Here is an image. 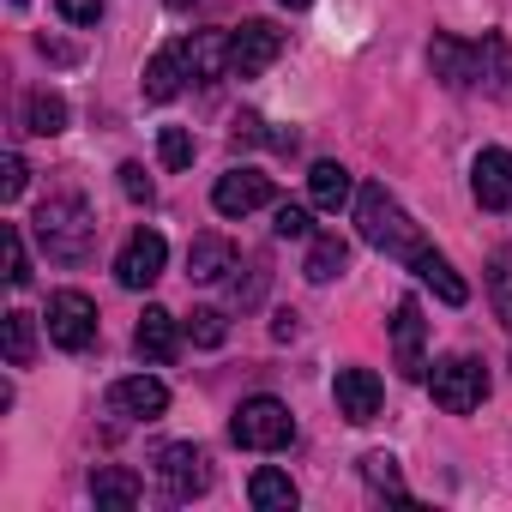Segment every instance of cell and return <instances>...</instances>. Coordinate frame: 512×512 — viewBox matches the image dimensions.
<instances>
[{
	"instance_id": "cell-25",
	"label": "cell",
	"mask_w": 512,
	"mask_h": 512,
	"mask_svg": "<svg viewBox=\"0 0 512 512\" xmlns=\"http://www.w3.org/2000/svg\"><path fill=\"white\" fill-rule=\"evenodd\" d=\"M247 500L260 506V512H290V506H296V482H290L284 470H253Z\"/></svg>"
},
{
	"instance_id": "cell-35",
	"label": "cell",
	"mask_w": 512,
	"mask_h": 512,
	"mask_svg": "<svg viewBox=\"0 0 512 512\" xmlns=\"http://www.w3.org/2000/svg\"><path fill=\"white\" fill-rule=\"evenodd\" d=\"M55 7H61V19H67V25H97L103 0H55Z\"/></svg>"
},
{
	"instance_id": "cell-23",
	"label": "cell",
	"mask_w": 512,
	"mask_h": 512,
	"mask_svg": "<svg viewBox=\"0 0 512 512\" xmlns=\"http://www.w3.org/2000/svg\"><path fill=\"white\" fill-rule=\"evenodd\" d=\"M344 266H350V247H344V235H314V241H308V260H302L308 284H332Z\"/></svg>"
},
{
	"instance_id": "cell-14",
	"label": "cell",
	"mask_w": 512,
	"mask_h": 512,
	"mask_svg": "<svg viewBox=\"0 0 512 512\" xmlns=\"http://www.w3.org/2000/svg\"><path fill=\"white\" fill-rule=\"evenodd\" d=\"M338 416L344 422H374L380 416V380H374V368H338Z\"/></svg>"
},
{
	"instance_id": "cell-26",
	"label": "cell",
	"mask_w": 512,
	"mask_h": 512,
	"mask_svg": "<svg viewBox=\"0 0 512 512\" xmlns=\"http://www.w3.org/2000/svg\"><path fill=\"white\" fill-rule=\"evenodd\" d=\"M25 127L43 133V139L67 133V97H61V91H31V97H25Z\"/></svg>"
},
{
	"instance_id": "cell-39",
	"label": "cell",
	"mask_w": 512,
	"mask_h": 512,
	"mask_svg": "<svg viewBox=\"0 0 512 512\" xmlns=\"http://www.w3.org/2000/svg\"><path fill=\"white\" fill-rule=\"evenodd\" d=\"M163 7H175V13H187V7H193V0H163Z\"/></svg>"
},
{
	"instance_id": "cell-15",
	"label": "cell",
	"mask_w": 512,
	"mask_h": 512,
	"mask_svg": "<svg viewBox=\"0 0 512 512\" xmlns=\"http://www.w3.org/2000/svg\"><path fill=\"white\" fill-rule=\"evenodd\" d=\"M133 350H139V362H175V350H181L175 314L169 308H145L139 314V332H133Z\"/></svg>"
},
{
	"instance_id": "cell-1",
	"label": "cell",
	"mask_w": 512,
	"mask_h": 512,
	"mask_svg": "<svg viewBox=\"0 0 512 512\" xmlns=\"http://www.w3.org/2000/svg\"><path fill=\"white\" fill-rule=\"evenodd\" d=\"M31 229H37L43 253H49V260H61V266H85V260H91V247H97V217H91V205H85L79 193H55V199H43Z\"/></svg>"
},
{
	"instance_id": "cell-32",
	"label": "cell",
	"mask_w": 512,
	"mask_h": 512,
	"mask_svg": "<svg viewBox=\"0 0 512 512\" xmlns=\"http://www.w3.org/2000/svg\"><path fill=\"white\" fill-rule=\"evenodd\" d=\"M272 229H278V241H308L314 235V223H308V205H278V217H272Z\"/></svg>"
},
{
	"instance_id": "cell-6",
	"label": "cell",
	"mask_w": 512,
	"mask_h": 512,
	"mask_svg": "<svg viewBox=\"0 0 512 512\" xmlns=\"http://www.w3.org/2000/svg\"><path fill=\"white\" fill-rule=\"evenodd\" d=\"M278 55H284V31L272 19H247L241 31H229V73L235 79H260Z\"/></svg>"
},
{
	"instance_id": "cell-2",
	"label": "cell",
	"mask_w": 512,
	"mask_h": 512,
	"mask_svg": "<svg viewBox=\"0 0 512 512\" xmlns=\"http://www.w3.org/2000/svg\"><path fill=\"white\" fill-rule=\"evenodd\" d=\"M356 229H362V241H368V247L392 253V260H404V266L428 247V241L416 235V223L404 217V205H398L386 187H362V193H356Z\"/></svg>"
},
{
	"instance_id": "cell-27",
	"label": "cell",
	"mask_w": 512,
	"mask_h": 512,
	"mask_svg": "<svg viewBox=\"0 0 512 512\" xmlns=\"http://www.w3.org/2000/svg\"><path fill=\"white\" fill-rule=\"evenodd\" d=\"M362 476H368V488H380V494H392V500H410V494H404V476H398V458H392V452H368V458H362Z\"/></svg>"
},
{
	"instance_id": "cell-7",
	"label": "cell",
	"mask_w": 512,
	"mask_h": 512,
	"mask_svg": "<svg viewBox=\"0 0 512 512\" xmlns=\"http://www.w3.org/2000/svg\"><path fill=\"white\" fill-rule=\"evenodd\" d=\"M157 476H163L169 500H193V494L211 488V458H205L193 440H175V446L157 452Z\"/></svg>"
},
{
	"instance_id": "cell-10",
	"label": "cell",
	"mask_w": 512,
	"mask_h": 512,
	"mask_svg": "<svg viewBox=\"0 0 512 512\" xmlns=\"http://www.w3.org/2000/svg\"><path fill=\"white\" fill-rule=\"evenodd\" d=\"M422 344H428L422 302H416V296H404V302H398V314H392V356H398V374H404V380H422V374H428Z\"/></svg>"
},
{
	"instance_id": "cell-13",
	"label": "cell",
	"mask_w": 512,
	"mask_h": 512,
	"mask_svg": "<svg viewBox=\"0 0 512 512\" xmlns=\"http://www.w3.org/2000/svg\"><path fill=\"white\" fill-rule=\"evenodd\" d=\"M470 187H476V205H482V211H506V205H512V151H500V145L476 151Z\"/></svg>"
},
{
	"instance_id": "cell-9",
	"label": "cell",
	"mask_w": 512,
	"mask_h": 512,
	"mask_svg": "<svg viewBox=\"0 0 512 512\" xmlns=\"http://www.w3.org/2000/svg\"><path fill=\"white\" fill-rule=\"evenodd\" d=\"M470 85L512 103V43L500 31H482V43H470Z\"/></svg>"
},
{
	"instance_id": "cell-18",
	"label": "cell",
	"mask_w": 512,
	"mask_h": 512,
	"mask_svg": "<svg viewBox=\"0 0 512 512\" xmlns=\"http://www.w3.org/2000/svg\"><path fill=\"white\" fill-rule=\"evenodd\" d=\"M223 272H235V247L223 235H193V247H187V278L193 284H217Z\"/></svg>"
},
{
	"instance_id": "cell-33",
	"label": "cell",
	"mask_w": 512,
	"mask_h": 512,
	"mask_svg": "<svg viewBox=\"0 0 512 512\" xmlns=\"http://www.w3.org/2000/svg\"><path fill=\"white\" fill-rule=\"evenodd\" d=\"M121 193H127L133 205H151V175H145L139 163H121Z\"/></svg>"
},
{
	"instance_id": "cell-16",
	"label": "cell",
	"mask_w": 512,
	"mask_h": 512,
	"mask_svg": "<svg viewBox=\"0 0 512 512\" xmlns=\"http://www.w3.org/2000/svg\"><path fill=\"white\" fill-rule=\"evenodd\" d=\"M187 79H193V73H187V43L157 49V55H151V67H145V103H169Z\"/></svg>"
},
{
	"instance_id": "cell-36",
	"label": "cell",
	"mask_w": 512,
	"mask_h": 512,
	"mask_svg": "<svg viewBox=\"0 0 512 512\" xmlns=\"http://www.w3.org/2000/svg\"><path fill=\"white\" fill-rule=\"evenodd\" d=\"M260 139H272L260 115H235V145H260Z\"/></svg>"
},
{
	"instance_id": "cell-19",
	"label": "cell",
	"mask_w": 512,
	"mask_h": 512,
	"mask_svg": "<svg viewBox=\"0 0 512 512\" xmlns=\"http://www.w3.org/2000/svg\"><path fill=\"white\" fill-rule=\"evenodd\" d=\"M428 67H434V79H440L446 91H470V43L434 37V43H428Z\"/></svg>"
},
{
	"instance_id": "cell-22",
	"label": "cell",
	"mask_w": 512,
	"mask_h": 512,
	"mask_svg": "<svg viewBox=\"0 0 512 512\" xmlns=\"http://www.w3.org/2000/svg\"><path fill=\"white\" fill-rule=\"evenodd\" d=\"M350 187H356V181H350V169H344V163H332V157L308 169V199H314L320 211H344V205H350Z\"/></svg>"
},
{
	"instance_id": "cell-31",
	"label": "cell",
	"mask_w": 512,
	"mask_h": 512,
	"mask_svg": "<svg viewBox=\"0 0 512 512\" xmlns=\"http://www.w3.org/2000/svg\"><path fill=\"white\" fill-rule=\"evenodd\" d=\"M157 157H163V169H187L193 163V133L187 127H163L157 133Z\"/></svg>"
},
{
	"instance_id": "cell-5",
	"label": "cell",
	"mask_w": 512,
	"mask_h": 512,
	"mask_svg": "<svg viewBox=\"0 0 512 512\" xmlns=\"http://www.w3.org/2000/svg\"><path fill=\"white\" fill-rule=\"evenodd\" d=\"M428 392H434V404H440L446 416H470V410L488 398V374H482L476 356H446V362L434 368Z\"/></svg>"
},
{
	"instance_id": "cell-38",
	"label": "cell",
	"mask_w": 512,
	"mask_h": 512,
	"mask_svg": "<svg viewBox=\"0 0 512 512\" xmlns=\"http://www.w3.org/2000/svg\"><path fill=\"white\" fill-rule=\"evenodd\" d=\"M278 7H290V13H302V7H314V0H278Z\"/></svg>"
},
{
	"instance_id": "cell-3",
	"label": "cell",
	"mask_w": 512,
	"mask_h": 512,
	"mask_svg": "<svg viewBox=\"0 0 512 512\" xmlns=\"http://www.w3.org/2000/svg\"><path fill=\"white\" fill-rule=\"evenodd\" d=\"M229 440L241 452H284L296 440V416L284 398H247L235 416H229Z\"/></svg>"
},
{
	"instance_id": "cell-28",
	"label": "cell",
	"mask_w": 512,
	"mask_h": 512,
	"mask_svg": "<svg viewBox=\"0 0 512 512\" xmlns=\"http://www.w3.org/2000/svg\"><path fill=\"white\" fill-rule=\"evenodd\" d=\"M488 290H494V314L512 326V247L494 253V272H488Z\"/></svg>"
},
{
	"instance_id": "cell-37",
	"label": "cell",
	"mask_w": 512,
	"mask_h": 512,
	"mask_svg": "<svg viewBox=\"0 0 512 512\" xmlns=\"http://www.w3.org/2000/svg\"><path fill=\"white\" fill-rule=\"evenodd\" d=\"M296 332H302V320H296V314H278V320H272V338H278V344H290Z\"/></svg>"
},
{
	"instance_id": "cell-20",
	"label": "cell",
	"mask_w": 512,
	"mask_h": 512,
	"mask_svg": "<svg viewBox=\"0 0 512 512\" xmlns=\"http://www.w3.org/2000/svg\"><path fill=\"white\" fill-rule=\"evenodd\" d=\"M91 500H97V506L127 512V506H139V500H145V482H139L133 470H121V464H103V470L91 476Z\"/></svg>"
},
{
	"instance_id": "cell-21",
	"label": "cell",
	"mask_w": 512,
	"mask_h": 512,
	"mask_svg": "<svg viewBox=\"0 0 512 512\" xmlns=\"http://www.w3.org/2000/svg\"><path fill=\"white\" fill-rule=\"evenodd\" d=\"M187 73H193L199 85H211L217 73H229V31H199V37L187 43Z\"/></svg>"
},
{
	"instance_id": "cell-8",
	"label": "cell",
	"mask_w": 512,
	"mask_h": 512,
	"mask_svg": "<svg viewBox=\"0 0 512 512\" xmlns=\"http://www.w3.org/2000/svg\"><path fill=\"white\" fill-rule=\"evenodd\" d=\"M163 266H169V241H163L157 229H139V235L121 247L115 278H121V290H151V284L163 278Z\"/></svg>"
},
{
	"instance_id": "cell-30",
	"label": "cell",
	"mask_w": 512,
	"mask_h": 512,
	"mask_svg": "<svg viewBox=\"0 0 512 512\" xmlns=\"http://www.w3.org/2000/svg\"><path fill=\"white\" fill-rule=\"evenodd\" d=\"M187 338H193L199 350H217V344L229 338V326H223L217 308H193V314H187Z\"/></svg>"
},
{
	"instance_id": "cell-24",
	"label": "cell",
	"mask_w": 512,
	"mask_h": 512,
	"mask_svg": "<svg viewBox=\"0 0 512 512\" xmlns=\"http://www.w3.org/2000/svg\"><path fill=\"white\" fill-rule=\"evenodd\" d=\"M0 350H7V368H31V356H37V320L13 308L7 320H0Z\"/></svg>"
},
{
	"instance_id": "cell-11",
	"label": "cell",
	"mask_w": 512,
	"mask_h": 512,
	"mask_svg": "<svg viewBox=\"0 0 512 512\" xmlns=\"http://www.w3.org/2000/svg\"><path fill=\"white\" fill-rule=\"evenodd\" d=\"M211 205H217L223 217H247V211H260V205H272V175H260V169H229V175H217Z\"/></svg>"
},
{
	"instance_id": "cell-12",
	"label": "cell",
	"mask_w": 512,
	"mask_h": 512,
	"mask_svg": "<svg viewBox=\"0 0 512 512\" xmlns=\"http://www.w3.org/2000/svg\"><path fill=\"white\" fill-rule=\"evenodd\" d=\"M109 410L127 416V422H157L169 410V386L151 380V374H127V380L109 386Z\"/></svg>"
},
{
	"instance_id": "cell-34",
	"label": "cell",
	"mask_w": 512,
	"mask_h": 512,
	"mask_svg": "<svg viewBox=\"0 0 512 512\" xmlns=\"http://www.w3.org/2000/svg\"><path fill=\"white\" fill-rule=\"evenodd\" d=\"M25 181H31V169H25V157L13 151V157H7V175H0V199H7V205H13V199L25 193Z\"/></svg>"
},
{
	"instance_id": "cell-40",
	"label": "cell",
	"mask_w": 512,
	"mask_h": 512,
	"mask_svg": "<svg viewBox=\"0 0 512 512\" xmlns=\"http://www.w3.org/2000/svg\"><path fill=\"white\" fill-rule=\"evenodd\" d=\"M13 7H31V0H13Z\"/></svg>"
},
{
	"instance_id": "cell-29",
	"label": "cell",
	"mask_w": 512,
	"mask_h": 512,
	"mask_svg": "<svg viewBox=\"0 0 512 512\" xmlns=\"http://www.w3.org/2000/svg\"><path fill=\"white\" fill-rule=\"evenodd\" d=\"M0 247H7V284L25 290V284H31V260H25V235H19V223L0 229Z\"/></svg>"
},
{
	"instance_id": "cell-4",
	"label": "cell",
	"mask_w": 512,
	"mask_h": 512,
	"mask_svg": "<svg viewBox=\"0 0 512 512\" xmlns=\"http://www.w3.org/2000/svg\"><path fill=\"white\" fill-rule=\"evenodd\" d=\"M43 320H49V344H55V350H73V356H79V350L97 344V302H91L85 290H55Z\"/></svg>"
},
{
	"instance_id": "cell-17",
	"label": "cell",
	"mask_w": 512,
	"mask_h": 512,
	"mask_svg": "<svg viewBox=\"0 0 512 512\" xmlns=\"http://www.w3.org/2000/svg\"><path fill=\"white\" fill-rule=\"evenodd\" d=\"M410 272H416V278H422V284H428V290H434V296L446 302V308H464V302H470V284H464V278H458V272L446 266V253L422 247L416 260H410Z\"/></svg>"
}]
</instances>
